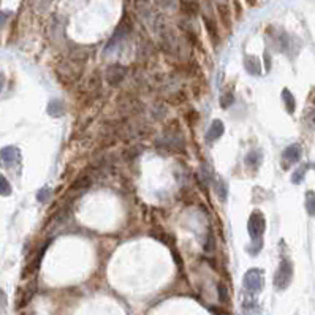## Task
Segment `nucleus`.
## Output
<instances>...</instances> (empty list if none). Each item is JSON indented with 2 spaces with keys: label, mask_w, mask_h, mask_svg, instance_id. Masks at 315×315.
<instances>
[{
  "label": "nucleus",
  "mask_w": 315,
  "mask_h": 315,
  "mask_svg": "<svg viewBox=\"0 0 315 315\" xmlns=\"http://www.w3.org/2000/svg\"><path fill=\"white\" fill-rule=\"evenodd\" d=\"M264 287V273L260 268H252L244 274V288L250 295L260 293Z\"/></svg>",
  "instance_id": "1"
},
{
  "label": "nucleus",
  "mask_w": 315,
  "mask_h": 315,
  "mask_svg": "<svg viewBox=\"0 0 315 315\" xmlns=\"http://www.w3.org/2000/svg\"><path fill=\"white\" fill-rule=\"evenodd\" d=\"M266 230V220H264V215L260 211L252 212L249 224H247V231H249V236L252 238L254 243H263L262 238Z\"/></svg>",
  "instance_id": "2"
},
{
  "label": "nucleus",
  "mask_w": 315,
  "mask_h": 315,
  "mask_svg": "<svg viewBox=\"0 0 315 315\" xmlns=\"http://www.w3.org/2000/svg\"><path fill=\"white\" fill-rule=\"evenodd\" d=\"M293 279V264L290 260H282L279 269L274 274V287L277 290H285Z\"/></svg>",
  "instance_id": "3"
},
{
  "label": "nucleus",
  "mask_w": 315,
  "mask_h": 315,
  "mask_svg": "<svg viewBox=\"0 0 315 315\" xmlns=\"http://www.w3.org/2000/svg\"><path fill=\"white\" fill-rule=\"evenodd\" d=\"M301 158V146L299 144H292L288 146L285 151L282 152V166L283 170H288L290 166L299 162Z\"/></svg>",
  "instance_id": "4"
},
{
  "label": "nucleus",
  "mask_w": 315,
  "mask_h": 315,
  "mask_svg": "<svg viewBox=\"0 0 315 315\" xmlns=\"http://www.w3.org/2000/svg\"><path fill=\"white\" fill-rule=\"evenodd\" d=\"M18 160H19V151H18V147L8 146L0 151V165L5 166V168L13 166Z\"/></svg>",
  "instance_id": "5"
},
{
  "label": "nucleus",
  "mask_w": 315,
  "mask_h": 315,
  "mask_svg": "<svg viewBox=\"0 0 315 315\" xmlns=\"http://www.w3.org/2000/svg\"><path fill=\"white\" fill-rule=\"evenodd\" d=\"M224 130H225L224 122L219 121V119L212 121L211 127H209V130L206 132V141L208 143H212V141L219 140L222 135H224Z\"/></svg>",
  "instance_id": "6"
},
{
  "label": "nucleus",
  "mask_w": 315,
  "mask_h": 315,
  "mask_svg": "<svg viewBox=\"0 0 315 315\" xmlns=\"http://www.w3.org/2000/svg\"><path fill=\"white\" fill-rule=\"evenodd\" d=\"M123 76H125V69L122 65H111L106 71V79L109 84H117L121 83Z\"/></svg>",
  "instance_id": "7"
},
{
  "label": "nucleus",
  "mask_w": 315,
  "mask_h": 315,
  "mask_svg": "<svg viewBox=\"0 0 315 315\" xmlns=\"http://www.w3.org/2000/svg\"><path fill=\"white\" fill-rule=\"evenodd\" d=\"M244 67L250 75H254V76L260 75V62H258L255 57H252V55H247V57L244 59Z\"/></svg>",
  "instance_id": "8"
},
{
  "label": "nucleus",
  "mask_w": 315,
  "mask_h": 315,
  "mask_svg": "<svg viewBox=\"0 0 315 315\" xmlns=\"http://www.w3.org/2000/svg\"><path fill=\"white\" fill-rule=\"evenodd\" d=\"M282 100H283V103H285V109L288 111L290 114H293L295 113V108H296V100H295L293 94L288 89H283L282 90Z\"/></svg>",
  "instance_id": "9"
},
{
  "label": "nucleus",
  "mask_w": 315,
  "mask_h": 315,
  "mask_svg": "<svg viewBox=\"0 0 315 315\" xmlns=\"http://www.w3.org/2000/svg\"><path fill=\"white\" fill-rule=\"evenodd\" d=\"M304 121L311 128H315V102L314 100L307 105L306 113H304Z\"/></svg>",
  "instance_id": "10"
},
{
  "label": "nucleus",
  "mask_w": 315,
  "mask_h": 315,
  "mask_svg": "<svg viewBox=\"0 0 315 315\" xmlns=\"http://www.w3.org/2000/svg\"><path fill=\"white\" fill-rule=\"evenodd\" d=\"M262 160H263V157H262V152L260 151H252L249 156L245 157V163L250 165V166H254V168H257V166L262 163Z\"/></svg>",
  "instance_id": "11"
},
{
  "label": "nucleus",
  "mask_w": 315,
  "mask_h": 315,
  "mask_svg": "<svg viewBox=\"0 0 315 315\" xmlns=\"http://www.w3.org/2000/svg\"><path fill=\"white\" fill-rule=\"evenodd\" d=\"M306 209L309 215L315 217V192H307L306 195Z\"/></svg>",
  "instance_id": "12"
},
{
  "label": "nucleus",
  "mask_w": 315,
  "mask_h": 315,
  "mask_svg": "<svg viewBox=\"0 0 315 315\" xmlns=\"http://www.w3.org/2000/svg\"><path fill=\"white\" fill-rule=\"evenodd\" d=\"M48 113L51 114V116H60L62 113H64V105H62L59 100H54L51 102V105H49V108H48Z\"/></svg>",
  "instance_id": "13"
},
{
  "label": "nucleus",
  "mask_w": 315,
  "mask_h": 315,
  "mask_svg": "<svg viewBox=\"0 0 315 315\" xmlns=\"http://www.w3.org/2000/svg\"><path fill=\"white\" fill-rule=\"evenodd\" d=\"M307 170H309V165H302V166H299V168L293 173L292 181H293L295 184L302 182V179H304V175H306V171H307Z\"/></svg>",
  "instance_id": "14"
},
{
  "label": "nucleus",
  "mask_w": 315,
  "mask_h": 315,
  "mask_svg": "<svg viewBox=\"0 0 315 315\" xmlns=\"http://www.w3.org/2000/svg\"><path fill=\"white\" fill-rule=\"evenodd\" d=\"M11 193V185L10 182L0 175V195H10Z\"/></svg>",
  "instance_id": "15"
},
{
  "label": "nucleus",
  "mask_w": 315,
  "mask_h": 315,
  "mask_svg": "<svg viewBox=\"0 0 315 315\" xmlns=\"http://www.w3.org/2000/svg\"><path fill=\"white\" fill-rule=\"evenodd\" d=\"M217 192H219V195H220V198H222V200H225V198H227L228 189H227L225 181H222V179H219V181H217Z\"/></svg>",
  "instance_id": "16"
},
{
  "label": "nucleus",
  "mask_w": 315,
  "mask_h": 315,
  "mask_svg": "<svg viewBox=\"0 0 315 315\" xmlns=\"http://www.w3.org/2000/svg\"><path fill=\"white\" fill-rule=\"evenodd\" d=\"M220 102H222V106H224V108H228V106H230V105L233 103V95H231V92H230V94H227V95L222 97V98H220Z\"/></svg>",
  "instance_id": "17"
},
{
  "label": "nucleus",
  "mask_w": 315,
  "mask_h": 315,
  "mask_svg": "<svg viewBox=\"0 0 315 315\" xmlns=\"http://www.w3.org/2000/svg\"><path fill=\"white\" fill-rule=\"evenodd\" d=\"M156 2L165 8H175L176 7V0H156Z\"/></svg>",
  "instance_id": "18"
},
{
  "label": "nucleus",
  "mask_w": 315,
  "mask_h": 315,
  "mask_svg": "<svg viewBox=\"0 0 315 315\" xmlns=\"http://www.w3.org/2000/svg\"><path fill=\"white\" fill-rule=\"evenodd\" d=\"M5 307H7V296L0 290V314L5 311Z\"/></svg>",
  "instance_id": "19"
},
{
  "label": "nucleus",
  "mask_w": 315,
  "mask_h": 315,
  "mask_svg": "<svg viewBox=\"0 0 315 315\" xmlns=\"http://www.w3.org/2000/svg\"><path fill=\"white\" fill-rule=\"evenodd\" d=\"M45 198H46V190H43V192H40V195H38V200L45 201Z\"/></svg>",
  "instance_id": "20"
},
{
  "label": "nucleus",
  "mask_w": 315,
  "mask_h": 315,
  "mask_svg": "<svg viewBox=\"0 0 315 315\" xmlns=\"http://www.w3.org/2000/svg\"><path fill=\"white\" fill-rule=\"evenodd\" d=\"M2 84H3V78L0 76V89H2Z\"/></svg>",
  "instance_id": "21"
}]
</instances>
